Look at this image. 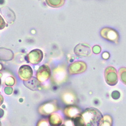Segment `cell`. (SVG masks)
<instances>
[{"mask_svg":"<svg viewBox=\"0 0 126 126\" xmlns=\"http://www.w3.org/2000/svg\"><path fill=\"white\" fill-rule=\"evenodd\" d=\"M81 115L87 124H90L93 126H99L103 118L101 112L94 108L86 109L82 112Z\"/></svg>","mask_w":126,"mask_h":126,"instance_id":"obj_1","label":"cell"},{"mask_svg":"<svg viewBox=\"0 0 126 126\" xmlns=\"http://www.w3.org/2000/svg\"><path fill=\"white\" fill-rule=\"evenodd\" d=\"M104 78L106 83L110 86L117 84L119 78L116 69L112 66L107 67L104 71Z\"/></svg>","mask_w":126,"mask_h":126,"instance_id":"obj_2","label":"cell"},{"mask_svg":"<svg viewBox=\"0 0 126 126\" xmlns=\"http://www.w3.org/2000/svg\"><path fill=\"white\" fill-rule=\"evenodd\" d=\"M59 109L57 101L54 100L42 104L39 108V112L41 115H48L56 112Z\"/></svg>","mask_w":126,"mask_h":126,"instance_id":"obj_3","label":"cell"},{"mask_svg":"<svg viewBox=\"0 0 126 126\" xmlns=\"http://www.w3.org/2000/svg\"><path fill=\"white\" fill-rule=\"evenodd\" d=\"M100 33L104 39L115 44H118L120 37L117 31L115 30L110 27H104L100 30Z\"/></svg>","mask_w":126,"mask_h":126,"instance_id":"obj_4","label":"cell"},{"mask_svg":"<svg viewBox=\"0 0 126 126\" xmlns=\"http://www.w3.org/2000/svg\"><path fill=\"white\" fill-rule=\"evenodd\" d=\"M87 65L83 61H76L72 63L68 67V72L70 75H76L83 73L87 70Z\"/></svg>","mask_w":126,"mask_h":126,"instance_id":"obj_5","label":"cell"},{"mask_svg":"<svg viewBox=\"0 0 126 126\" xmlns=\"http://www.w3.org/2000/svg\"><path fill=\"white\" fill-rule=\"evenodd\" d=\"M27 58L28 61L31 64L33 65L38 64L43 59V52L39 49H33L27 55Z\"/></svg>","mask_w":126,"mask_h":126,"instance_id":"obj_6","label":"cell"},{"mask_svg":"<svg viewBox=\"0 0 126 126\" xmlns=\"http://www.w3.org/2000/svg\"><path fill=\"white\" fill-rule=\"evenodd\" d=\"M74 53L76 55L81 57H89L91 55L92 50L90 46L85 44H79L74 48Z\"/></svg>","mask_w":126,"mask_h":126,"instance_id":"obj_7","label":"cell"},{"mask_svg":"<svg viewBox=\"0 0 126 126\" xmlns=\"http://www.w3.org/2000/svg\"><path fill=\"white\" fill-rule=\"evenodd\" d=\"M51 72L49 67L46 65L41 66L36 73L37 79L40 82H44L47 81L50 76Z\"/></svg>","mask_w":126,"mask_h":126,"instance_id":"obj_8","label":"cell"},{"mask_svg":"<svg viewBox=\"0 0 126 126\" xmlns=\"http://www.w3.org/2000/svg\"><path fill=\"white\" fill-rule=\"evenodd\" d=\"M18 75L21 80L26 81L30 80L33 76V70L28 65H23L19 69Z\"/></svg>","mask_w":126,"mask_h":126,"instance_id":"obj_9","label":"cell"},{"mask_svg":"<svg viewBox=\"0 0 126 126\" xmlns=\"http://www.w3.org/2000/svg\"><path fill=\"white\" fill-rule=\"evenodd\" d=\"M64 113L67 118L72 120L81 114L82 113V110L76 106L70 105L64 109Z\"/></svg>","mask_w":126,"mask_h":126,"instance_id":"obj_10","label":"cell"},{"mask_svg":"<svg viewBox=\"0 0 126 126\" xmlns=\"http://www.w3.org/2000/svg\"><path fill=\"white\" fill-rule=\"evenodd\" d=\"M48 120L49 125L51 126H60L63 122L62 115L56 112L49 115Z\"/></svg>","mask_w":126,"mask_h":126,"instance_id":"obj_11","label":"cell"},{"mask_svg":"<svg viewBox=\"0 0 126 126\" xmlns=\"http://www.w3.org/2000/svg\"><path fill=\"white\" fill-rule=\"evenodd\" d=\"M13 52L5 48H0V60L3 61H10L13 58Z\"/></svg>","mask_w":126,"mask_h":126,"instance_id":"obj_12","label":"cell"},{"mask_svg":"<svg viewBox=\"0 0 126 126\" xmlns=\"http://www.w3.org/2000/svg\"><path fill=\"white\" fill-rule=\"evenodd\" d=\"M24 84L29 89L32 87L31 88L32 90H36L40 86V82L34 78H31L30 80L24 81Z\"/></svg>","mask_w":126,"mask_h":126,"instance_id":"obj_13","label":"cell"},{"mask_svg":"<svg viewBox=\"0 0 126 126\" xmlns=\"http://www.w3.org/2000/svg\"><path fill=\"white\" fill-rule=\"evenodd\" d=\"M47 4L52 8H60L64 5L65 0H46Z\"/></svg>","mask_w":126,"mask_h":126,"instance_id":"obj_14","label":"cell"},{"mask_svg":"<svg viewBox=\"0 0 126 126\" xmlns=\"http://www.w3.org/2000/svg\"><path fill=\"white\" fill-rule=\"evenodd\" d=\"M73 126H87L84 119L81 114L72 119Z\"/></svg>","mask_w":126,"mask_h":126,"instance_id":"obj_15","label":"cell"},{"mask_svg":"<svg viewBox=\"0 0 126 126\" xmlns=\"http://www.w3.org/2000/svg\"><path fill=\"white\" fill-rule=\"evenodd\" d=\"M113 120L110 115L106 114L103 116L99 126H112Z\"/></svg>","mask_w":126,"mask_h":126,"instance_id":"obj_16","label":"cell"},{"mask_svg":"<svg viewBox=\"0 0 126 126\" xmlns=\"http://www.w3.org/2000/svg\"><path fill=\"white\" fill-rule=\"evenodd\" d=\"M119 77L121 81L126 85V68L122 67L119 69Z\"/></svg>","mask_w":126,"mask_h":126,"instance_id":"obj_17","label":"cell"},{"mask_svg":"<svg viewBox=\"0 0 126 126\" xmlns=\"http://www.w3.org/2000/svg\"><path fill=\"white\" fill-rule=\"evenodd\" d=\"M37 126H50V125L48 119H43L38 121Z\"/></svg>","mask_w":126,"mask_h":126,"instance_id":"obj_18","label":"cell"},{"mask_svg":"<svg viewBox=\"0 0 126 126\" xmlns=\"http://www.w3.org/2000/svg\"><path fill=\"white\" fill-rule=\"evenodd\" d=\"M111 97L115 100H117L119 99L121 97V93L119 91L117 90H114L111 93Z\"/></svg>","mask_w":126,"mask_h":126,"instance_id":"obj_19","label":"cell"},{"mask_svg":"<svg viewBox=\"0 0 126 126\" xmlns=\"http://www.w3.org/2000/svg\"><path fill=\"white\" fill-rule=\"evenodd\" d=\"M92 50L93 53H94L95 54H99L101 52V48L99 46L95 45L93 47Z\"/></svg>","mask_w":126,"mask_h":126,"instance_id":"obj_20","label":"cell"},{"mask_svg":"<svg viewBox=\"0 0 126 126\" xmlns=\"http://www.w3.org/2000/svg\"><path fill=\"white\" fill-rule=\"evenodd\" d=\"M6 26V22L3 18L0 15V30H2L5 28Z\"/></svg>","mask_w":126,"mask_h":126,"instance_id":"obj_21","label":"cell"},{"mask_svg":"<svg viewBox=\"0 0 126 126\" xmlns=\"http://www.w3.org/2000/svg\"><path fill=\"white\" fill-rule=\"evenodd\" d=\"M102 57L104 59H108L110 58V54L108 52H104L102 54Z\"/></svg>","mask_w":126,"mask_h":126,"instance_id":"obj_22","label":"cell"},{"mask_svg":"<svg viewBox=\"0 0 126 126\" xmlns=\"http://www.w3.org/2000/svg\"><path fill=\"white\" fill-rule=\"evenodd\" d=\"M60 126H73L72 120H71V121H66V122H65V123L64 125H61Z\"/></svg>","mask_w":126,"mask_h":126,"instance_id":"obj_23","label":"cell"},{"mask_svg":"<svg viewBox=\"0 0 126 126\" xmlns=\"http://www.w3.org/2000/svg\"><path fill=\"white\" fill-rule=\"evenodd\" d=\"M4 101V98H3V96L1 95V93H0V106H1L2 104L3 103Z\"/></svg>","mask_w":126,"mask_h":126,"instance_id":"obj_24","label":"cell"},{"mask_svg":"<svg viewBox=\"0 0 126 126\" xmlns=\"http://www.w3.org/2000/svg\"><path fill=\"white\" fill-rule=\"evenodd\" d=\"M4 115V111L3 110L0 109V118L1 117H2Z\"/></svg>","mask_w":126,"mask_h":126,"instance_id":"obj_25","label":"cell"},{"mask_svg":"<svg viewBox=\"0 0 126 126\" xmlns=\"http://www.w3.org/2000/svg\"><path fill=\"white\" fill-rule=\"evenodd\" d=\"M1 79H0V87H1Z\"/></svg>","mask_w":126,"mask_h":126,"instance_id":"obj_26","label":"cell"},{"mask_svg":"<svg viewBox=\"0 0 126 126\" xmlns=\"http://www.w3.org/2000/svg\"><path fill=\"white\" fill-rule=\"evenodd\" d=\"M0 126H1V123H0Z\"/></svg>","mask_w":126,"mask_h":126,"instance_id":"obj_27","label":"cell"}]
</instances>
